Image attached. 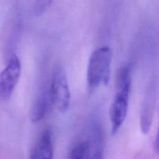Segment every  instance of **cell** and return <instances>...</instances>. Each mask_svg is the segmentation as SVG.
Returning a JSON list of instances; mask_svg holds the SVG:
<instances>
[{"label":"cell","instance_id":"cell-3","mask_svg":"<svg viewBox=\"0 0 159 159\" xmlns=\"http://www.w3.org/2000/svg\"><path fill=\"white\" fill-rule=\"evenodd\" d=\"M49 96L57 111L65 113L68 110L71 95L66 74L61 67L56 68L53 73Z\"/></svg>","mask_w":159,"mask_h":159},{"label":"cell","instance_id":"cell-7","mask_svg":"<svg viewBox=\"0 0 159 159\" xmlns=\"http://www.w3.org/2000/svg\"><path fill=\"white\" fill-rule=\"evenodd\" d=\"M155 102V95L154 89H151V92L148 93L144 102L143 103L142 110L141 115V128L144 134H147L149 132L152 126L153 119L154 107Z\"/></svg>","mask_w":159,"mask_h":159},{"label":"cell","instance_id":"cell-1","mask_svg":"<svg viewBox=\"0 0 159 159\" xmlns=\"http://www.w3.org/2000/svg\"><path fill=\"white\" fill-rule=\"evenodd\" d=\"M131 82V68L130 65H124L118 71L116 94L110 109L112 135L116 134L127 117Z\"/></svg>","mask_w":159,"mask_h":159},{"label":"cell","instance_id":"cell-9","mask_svg":"<svg viewBox=\"0 0 159 159\" xmlns=\"http://www.w3.org/2000/svg\"><path fill=\"white\" fill-rule=\"evenodd\" d=\"M54 0H35L34 6V12L37 16L43 15L51 6Z\"/></svg>","mask_w":159,"mask_h":159},{"label":"cell","instance_id":"cell-10","mask_svg":"<svg viewBox=\"0 0 159 159\" xmlns=\"http://www.w3.org/2000/svg\"><path fill=\"white\" fill-rule=\"evenodd\" d=\"M155 150H156V152H158V136H157L156 139H155Z\"/></svg>","mask_w":159,"mask_h":159},{"label":"cell","instance_id":"cell-4","mask_svg":"<svg viewBox=\"0 0 159 159\" xmlns=\"http://www.w3.org/2000/svg\"><path fill=\"white\" fill-rule=\"evenodd\" d=\"M21 74V63L16 54L9 57L6 68L0 72V101H6L12 96Z\"/></svg>","mask_w":159,"mask_h":159},{"label":"cell","instance_id":"cell-2","mask_svg":"<svg viewBox=\"0 0 159 159\" xmlns=\"http://www.w3.org/2000/svg\"><path fill=\"white\" fill-rule=\"evenodd\" d=\"M112 61L113 52L109 47H101L93 51L87 69V83L90 91L101 85H107L110 77Z\"/></svg>","mask_w":159,"mask_h":159},{"label":"cell","instance_id":"cell-8","mask_svg":"<svg viewBox=\"0 0 159 159\" xmlns=\"http://www.w3.org/2000/svg\"><path fill=\"white\" fill-rule=\"evenodd\" d=\"M49 100H51L49 95H47L45 92L37 98L31 110L30 118L33 123H37L44 118L49 107Z\"/></svg>","mask_w":159,"mask_h":159},{"label":"cell","instance_id":"cell-5","mask_svg":"<svg viewBox=\"0 0 159 159\" xmlns=\"http://www.w3.org/2000/svg\"><path fill=\"white\" fill-rule=\"evenodd\" d=\"M52 132L47 128L39 136L30 152V159H53Z\"/></svg>","mask_w":159,"mask_h":159},{"label":"cell","instance_id":"cell-6","mask_svg":"<svg viewBox=\"0 0 159 159\" xmlns=\"http://www.w3.org/2000/svg\"><path fill=\"white\" fill-rule=\"evenodd\" d=\"M70 159H102V152L98 141H80L71 150Z\"/></svg>","mask_w":159,"mask_h":159}]
</instances>
